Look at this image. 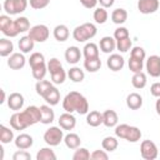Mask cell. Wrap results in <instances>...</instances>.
<instances>
[{
    "instance_id": "6da1fadb",
    "label": "cell",
    "mask_w": 160,
    "mask_h": 160,
    "mask_svg": "<svg viewBox=\"0 0 160 160\" xmlns=\"http://www.w3.org/2000/svg\"><path fill=\"white\" fill-rule=\"evenodd\" d=\"M41 120L40 108L35 105L28 106L24 111L15 112L10 116V126L14 130H24Z\"/></svg>"
},
{
    "instance_id": "7a4b0ae2",
    "label": "cell",
    "mask_w": 160,
    "mask_h": 160,
    "mask_svg": "<svg viewBox=\"0 0 160 160\" xmlns=\"http://www.w3.org/2000/svg\"><path fill=\"white\" fill-rule=\"evenodd\" d=\"M62 109L68 112L76 111L80 115H85L89 112V102L82 94L78 91H70L62 100Z\"/></svg>"
},
{
    "instance_id": "3957f363",
    "label": "cell",
    "mask_w": 160,
    "mask_h": 160,
    "mask_svg": "<svg viewBox=\"0 0 160 160\" xmlns=\"http://www.w3.org/2000/svg\"><path fill=\"white\" fill-rule=\"evenodd\" d=\"M115 135L120 139H125L129 142H138L141 139V131L136 126H131L128 124H120L115 126Z\"/></svg>"
},
{
    "instance_id": "277c9868",
    "label": "cell",
    "mask_w": 160,
    "mask_h": 160,
    "mask_svg": "<svg viewBox=\"0 0 160 160\" xmlns=\"http://www.w3.org/2000/svg\"><path fill=\"white\" fill-rule=\"evenodd\" d=\"M98 32V29L91 22H84L79 26H76L72 31V38L78 42H85L90 39H92Z\"/></svg>"
},
{
    "instance_id": "5b68a950",
    "label": "cell",
    "mask_w": 160,
    "mask_h": 160,
    "mask_svg": "<svg viewBox=\"0 0 160 160\" xmlns=\"http://www.w3.org/2000/svg\"><path fill=\"white\" fill-rule=\"evenodd\" d=\"M48 70L50 72V76H51V81L54 84H62L66 79V72L60 62L59 59L56 58H52L49 60L48 62Z\"/></svg>"
},
{
    "instance_id": "8992f818",
    "label": "cell",
    "mask_w": 160,
    "mask_h": 160,
    "mask_svg": "<svg viewBox=\"0 0 160 160\" xmlns=\"http://www.w3.org/2000/svg\"><path fill=\"white\" fill-rule=\"evenodd\" d=\"M64 129L58 126H50L44 132V141L49 146H58L64 140Z\"/></svg>"
},
{
    "instance_id": "52a82bcc",
    "label": "cell",
    "mask_w": 160,
    "mask_h": 160,
    "mask_svg": "<svg viewBox=\"0 0 160 160\" xmlns=\"http://www.w3.org/2000/svg\"><path fill=\"white\" fill-rule=\"evenodd\" d=\"M28 4V0H5L2 8L8 15H18L26 10Z\"/></svg>"
},
{
    "instance_id": "ba28073f",
    "label": "cell",
    "mask_w": 160,
    "mask_h": 160,
    "mask_svg": "<svg viewBox=\"0 0 160 160\" xmlns=\"http://www.w3.org/2000/svg\"><path fill=\"white\" fill-rule=\"evenodd\" d=\"M0 30L8 38H15L19 35L15 21L11 20L9 15H1L0 16Z\"/></svg>"
},
{
    "instance_id": "9c48e42d",
    "label": "cell",
    "mask_w": 160,
    "mask_h": 160,
    "mask_svg": "<svg viewBox=\"0 0 160 160\" xmlns=\"http://www.w3.org/2000/svg\"><path fill=\"white\" fill-rule=\"evenodd\" d=\"M35 42H44L49 39V35H50V31H49V28L44 24H38V25H34L32 28H30L29 30V34H28Z\"/></svg>"
},
{
    "instance_id": "30bf717a",
    "label": "cell",
    "mask_w": 160,
    "mask_h": 160,
    "mask_svg": "<svg viewBox=\"0 0 160 160\" xmlns=\"http://www.w3.org/2000/svg\"><path fill=\"white\" fill-rule=\"evenodd\" d=\"M140 154L141 158L145 160H155L158 158V146L151 140H142L140 145Z\"/></svg>"
},
{
    "instance_id": "8fae6325",
    "label": "cell",
    "mask_w": 160,
    "mask_h": 160,
    "mask_svg": "<svg viewBox=\"0 0 160 160\" xmlns=\"http://www.w3.org/2000/svg\"><path fill=\"white\" fill-rule=\"evenodd\" d=\"M146 71L152 78L160 76V56L159 55H150L145 64Z\"/></svg>"
},
{
    "instance_id": "7c38bea8",
    "label": "cell",
    "mask_w": 160,
    "mask_h": 160,
    "mask_svg": "<svg viewBox=\"0 0 160 160\" xmlns=\"http://www.w3.org/2000/svg\"><path fill=\"white\" fill-rule=\"evenodd\" d=\"M159 6H160L159 0H139L138 1V10L144 15L156 12Z\"/></svg>"
},
{
    "instance_id": "4fadbf2b",
    "label": "cell",
    "mask_w": 160,
    "mask_h": 160,
    "mask_svg": "<svg viewBox=\"0 0 160 160\" xmlns=\"http://www.w3.org/2000/svg\"><path fill=\"white\" fill-rule=\"evenodd\" d=\"M26 59L24 56V52H12L8 59V66L12 70H20L25 66Z\"/></svg>"
},
{
    "instance_id": "5bb4252c",
    "label": "cell",
    "mask_w": 160,
    "mask_h": 160,
    "mask_svg": "<svg viewBox=\"0 0 160 160\" xmlns=\"http://www.w3.org/2000/svg\"><path fill=\"white\" fill-rule=\"evenodd\" d=\"M58 121H59V126L62 128L64 130H72L76 125V118L72 115V112H68V111L61 114Z\"/></svg>"
},
{
    "instance_id": "9a60e30c",
    "label": "cell",
    "mask_w": 160,
    "mask_h": 160,
    "mask_svg": "<svg viewBox=\"0 0 160 160\" xmlns=\"http://www.w3.org/2000/svg\"><path fill=\"white\" fill-rule=\"evenodd\" d=\"M106 65L111 71H119L124 68L125 60L120 54H111L106 60Z\"/></svg>"
},
{
    "instance_id": "2e32d148",
    "label": "cell",
    "mask_w": 160,
    "mask_h": 160,
    "mask_svg": "<svg viewBox=\"0 0 160 160\" xmlns=\"http://www.w3.org/2000/svg\"><path fill=\"white\" fill-rule=\"evenodd\" d=\"M14 142H15V146H16L19 150H28V149H30V148L32 146L34 139H32V136L29 135V134H20V135H18V136L15 138Z\"/></svg>"
},
{
    "instance_id": "e0dca14e",
    "label": "cell",
    "mask_w": 160,
    "mask_h": 160,
    "mask_svg": "<svg viewBox=\"0 0 160 160\" xmlns=\"http://www.w3.org/2000/svg\"><path fill=\"white\" fill-rule=\"evenodd\" d=\"M24 96L20 94V92H11L8 98V106L11 109V110H21L22 106H24Z\"/></svg>"
},
{
    "instance_id": "ac0fdd59",
    "label": "cell",
    "mask_w": 160,
    "mask_h": 160,
    "mask_svg": "<svg viewBox=\"0 0 160 160\" xmlns=\"http://www.w3.org/2000/svg\"><path fill=\"white\" fill-rule=\"evenodd\" d=\"M41 98H44V100H45L50 106L58 105L59 101H60V91L58 90V88H55V86L52 85V86H50V88L45 91V94H44Z\"/></svg>"
},
{
    "instance_id": "d6986e66",
    "label": "cell",
    "mask_w": 160,
    "mask_h": 160,
    "mask_svg": "<svg viewBox=\"0 0 160 160\" xmlns=\"http://www.w3.org/2000/svg\"><path fill=\"white\" fill-rule=\"evenodd\" d=\"M99 48L105 54L112 52L116 49V40H115V38H112V36H104L100 40V42H99Z\"/></svg>"
},
{
    "instance_id": "ffe728a7",
    "label": "cell",
    "mask_w": 160,
    "mask_h": 160,
    "mask_svg": "<svg viewBox=\"0 0 160 160\" xmlns=\"http://www.w3.org/2000/svg\"><path fill=\"white\" fill-rule=\"evenodd\" d=\"M80 58H81V51L78 46H69L66 50H65V60L69 62V64H78L80 61Z\"/></svg>"
},
{
    "instance_id": "44dd1931",
    "label": "cell",
    "mask_w": 160,
    "mask_h": 160,
    "mask_svg": "<svg viewBox=\"0 0 160 160\" xmlns=\"http://www.w3.org/2000/svg\"><path fill=\"white\" fill-rule=\"evenodd\" d=\"M126 106L130 110H139L142 106V98L138 92H130L126 96Z\"/></svg>"
},
{
    "instance_id": "7402d4cb",
    "label": "cell",
    "mask_w": 160,
    "mask_h": 160,
    "mask_svg": "<svg viewBox=\"0 0 160 160\" xmlns=\"http://www.w3.org/2000/svg\"><path fill=\"white\" fill-rule=\"evenodd\" d=\"M52 35L55 38V40H58L59 42H64L69 39V35H70V31H69V28L64 24H60V25H56L54 28V31H52Z\"/></svg>"
},
{
    "instance_id": "603a6c76",
    "label": "cell",
    "mask_w": 160,
    "mask_h": 160,
    "mask_svg": "<svg viewBox=\"0 0 160 160\" xmlns=\"http://www.w3.org/2000/svg\"><path fill=\"white\" fill-rule=\"evenodd\" d=\"M118 121H119V118L114 110L109 109L102 112V124L106 128H115L118 125Z\"/></svg>"
},
{
    "instance_id": "cb8c5ba5",
    "label": "cell",
    "mask_w": 160,
    "mask_h": 160,
    "mask_svg": "<svg viewBox=\"0 0 160 160\" xmlns=\"http://www.w3.org/2000/svg\"><path fill=\"white\" fill-rule=\"evenodd\" d=\"M40 112H41L40 122L48 125V124H51L55 120V112H54V110L49 105H41L40 106Z\"/></svg>"
},
{
    "instance_id": "d4e9b609",
    "label": "cell",
    "mask_w": 160,
    "mask_h": 160,
    "mask_svg": "<svg viewBox=\"0 0 160 160\" xmlns=\"http://www.w3.org/2000/svg\"><path fill=\"white\" fill-rule=\"evenodd\" d=\"M86 122H88V125H90L92 128L101 125L102 124V112H100L98 110H92V111L88 112L86 114Z\"/></svg>"
},
{
    "instance_id": "484cf974",
    "label": "cell",
    "mask_w": 160,
    "mask_h": 160,
    "mask_svg": "<svg viewBox=\"0 0 160 160\" xmlns=\"http://www.w3.org/2000/svg\"><path fill=\"white\" fill-rule=\"evenodd\" d=\"M64 142H65L66 148H69V149H71V150H75V149H78V148L80 146L81 139H80V136H79L78 134H75V132H69L68 135L64 136Z\"/></svg>"
},
{
    "instance_id": "4316f807",
    "label": "cell",
    "mask_w": 160,
    "mask_h": 160,
    "mask_svg": "<svg viewBox=\"0 0 160 160\" xmlns=\"http://www.w3.org/2000/svg\"><path fill=\"white\" fill-rule=\"evenodd\" d=\"M18 45H19V50H20L21 52L28 54V52H30V51L34 49L35 41H34L29 35H25V36L20 38V40H19V42H18Z\"/></svg>"
},
{
    "instance_id": "83f0119b",
    "label": "cell",
    "mask_w": 160,
    "mask_h": 160,
    "mask_svg": "<svg viewBox=\"0 0 160 160\" xmlns=\"http://www.w3.org/2000/svg\"><path fill=\"white\" fill-rule=\"evenodd\" d=\"M111 20L114 24L116 25H121L124 24L126 20H128V11L122 8H119V9H115L112 12H111Z\"/></svg>"
},
{
    "instance_id": "f1b7e54d",
    "label": "cell",
    "mask_w": 160,
    "mask_h": 160,
    "mask_svg": "<svg viewBox=\"0 0 160 160\" xmlns=\"http://www.w3.org/2000/svg\"><path fill=\"white\" fill-rule=\"evenodd\" d=\"M82 54L85 59H95L99 58V46L95 42H88L85 44L82 49Z\"/></svg>"
},
{
    "instance_id": "f546056e",
    "label": "cell",
    "mask_w": 160,
    "mask_h": 160,
    "mask_svg": "<svg viewBox=\"0 0 160 160\" xmlns=\"http://www.w3.org/2000/svg\"><path fill=\"white\" fill-rule=\"evenodd\" d=\"M14 51V44L11 40H8L5 38L0 39V56L6 58L10 56Z\"/></svg>"
},
{
    "instance_id": "4dcf8cb0",
    "label": "cell",
    "mask_w": 160,
    "mask_h": 160,
    "mask_svg": "<svg viewBox=\"0 0 160 160\" xmlns=\"http://www.w3.org/2000/svg\"><path fill=\"white\" fill-rule=\"evenodd\" d=\"M68 76L71 81L74 82H81L84 79H85V72L84 70H81L80 68L78 66H72L70 68V70L68 71Z\"/></svg>"
},
{
    "instance_id": "1f68e13d",
    "label": "cell",
    "mask_w": 160,
    "mask_h": 160,
    "mask_svg": "<svg viewBox=\"0 0 160 160\" xmlns=\"http://www.w3.org/2000/svg\"><path fill=\"white\" fill-rule=\"evenodd\" d=\"M146 75H145V72H142V71H139V72H134V75H132V78H131V84H132V86L135 88V89H142V88H145V85H146Z\"/></svg>"
},
{
    "instance_id": "d6a6232c",
    "label": "cell",
    "mask_w": 160,
    "mask_h": 160,
    "mask_svg": "<svg viewBox=\"0 0 160 160\" xmlns=\"http://www.w3.org/2000/svg\"><path fill=\"white\" fill-rule=\"evenodd\" d=\"M84 68H85V70H88L89 72H96V71L101 68V60H100V58L85 59V60H84Z\"/></svg>"
},
{
    "instance_id": "836d02e7",
    "label": "cell",
    "mask_w": 160,
    "mask_h": 160,
    "mask_svg": "<svg viewBox=\"0 0 160 160\" xmlns=\"http://www.w3.org/2000/svg\"><path fill=\"white\" fill-rule=\"evenodd\" d=\"M101 146H102V149H104L105 151H114V150L118 149L119 141H118V139L114 138V136H106V138H104V140L101 141Z\"/></svg>"
},
{
    "instance_id": "e575fe53",
    "label": "cell",
    "mask_w": 160,
    "mask_h": 160,
    "mask_svg": "<svg viewBox=\"0 0 160 160\" xmlns=\"http://www.w3.org/2000/svg\"><path fill=\"white\" fill-rule=\"evenodd\" d=\"M92 18H94V20H95L96 24H105L106 20H108V18H109V14H108V11H106L105 8L100 6V8H96L94 10Z\"/></svg>"
},
{
    "instance_id": "d590c367",
    "label": "cell",
    "mask_w": 160,
    "mask_h": 160,
    "mask_svg": "<svg viewBox=\"0 0 160 160\" xmlns=\"http://www.w3.org/2000/svg\"><path fill=\"white\" fill-rule=\"evenodd\" d=\"M14 140V131L5 125H0V141L2 144H9Z\"/></svg>"
},
{
    "instance_id": "8d00e7d4",
    "label": "cell",
    "mask_w": 160,
    "mask_h": 160,
    "mask_svg": "<svg viewBox=\"0 0 160 160\" xmlns=\"http://www.w3.org/2000/svg\"><path fill=\"white\" fill-rule=\"evenodd\" d=\"M36 160H56V155L51 148H42L38 151Z\"/></svg>"
},
{
    "instance_id": "74e56055",
    "label": "cell",
    "mask_w": 160,
    "mask_h": 160,
    "mask_svg": "<svg viewBox=\"0 0 160 160\" xmlns=\"http://www.w3.org/2000/svg\"><path fill=\"white\" fill-rule=\"evenodd\" d=\"M14 21H15V25H16V29H18L19 34H22V32H26V31L30 30V21L28 20V18L20 16V18L15 19Z\"/></svg>"
},
{
    "instance_id": "f35d334b",
    "label": "cell",
    "mask_w": 160,
    "mask_h": 160,
    "mask_svg": "<svg viewBox=\"0 0 160 160\" xmlns=\"http://www.w3.org/2000/svg\"><path fill=\"white\" fill-rule=\"evenodd\" d=\"M31 71H32L34 79H36V80H42V79L45 78L46 72H48V65H46V62L40 64V65H38V66L31 68Z\"/></svg>"
},
{
    "instance_id": "ab89813d",
    "label": "cell",
    "mask_w": 160,
    "mask_h": 160,
    "mask_svg": "<svg viewBox=\"0 0 160 160\" xmlns=\"http://www.w3.org/2000/svg\"><path fill=\"white\" fill-rule=\"evenodd\" d=\"M44 62H45V56L41 52H38V51L36 52H32L30 55V58H29V65H30V68L38 66V65L44 64Z\"/></svg>"
},
{
    "instance_id": "60d3db41",
    "label": "cell",
    "mask_w": 160,
    "mask_h": 160,
    "mask_svg": "<svg viewBox=\"0 0 160 160\" xmlns=\"http://www.w3.org/2000/svg\"><path fill=\"white\" fill-rule=\"evenodd\" d=\"M50 86H52V82H51V81L44 80V79H42V80H38V82H36V85H35L36 94L40 95V96H42V95L45 94V91H46Z\"/></svg>"
},
{
    "instance_id": "b9f144b4",
    "label": "cell",
    "mask_w": 160,
    "mask_h": 160,
    "mask_svg": "<svg viewBox=\"0 0 160 160\" xmlns=\"http://www.w3.org/2000/svg\"><path fill=\"white\" fill-rule=\"evenodd\" d=\"M131 39L130 36L129 38H125V39H121V40H116V49L120 51V52H126L131 49Z\"/></svg>"
},
{
    "instance_id": "7bdbcfd3",
    "label": "cell",
    "mask_w": 160,
    "mask_h": 160,
    "mask_svg": "<svg viewBox=\"0 0 160 160\" xmlns=\"http://www.w3.org/2000/svg\"><path fill=\"white\" fill-rule=\"evenodd\" d=\"M90 152H89V150L86 149V148H78V149H75V152H74V155H72V159L74 160H89L90 159Z\"/></svg>"
},
{
    "instance_id": "ee69618b",
    "label": "cell",
    "mask_w": 160,
    "mask_h": 160,
    "mask_svg": "<svg viewBox=\"0 0 160 160\" xmlns=\"http://www.w3.org/2000/svg\"><path fill=\"white\" fill-rule=\"evenodd\" d=\"M144 68V61L142 60H138L135 58H131L129 59V70L132 71V72H139L141 71Z\"/></svg>"
},
{
    "instance_id": "f6af8a7d",
    "label": "cell",
    "mask_w": 160,
    "mask_h": 160,
    "mask_svg": "<svg viewBox=\"0 0 160 160\" xmlns=\"http://www.w3.org/2000/svg\"><path fill=\"white\" fill-rule=\"evenodd\" d=\"M130 56L131 58H135V59H138V60H145V58H146V54H145V50L142 49V48H140V46H134L132 49H131V52H130Z\"/></svg>"
},
{
    "instance_id": "bcb514c9",
    "label": "cell",
    "mask_w": 160,
    "mask_h": 160,
    "mask_svg": "<svg viewBox=\"0 0 160 160\" xmlns=\"http://www.w3.org/2000/svg\"><path fill=\"white\" fill-rule=\"evenodd\" d=\"M29 4L35 10H41L50 4V0H29Z\"/></svg>"
},
{
    "instance_id": "7dc6e473",
    "label": "cell",
    "mask_w": 160,
    "mask_h": 160,
    "mask_svg": "<svg viewBox=\"0 0 160 160\" xmlns=\"http://www.w3.org/2000/svg\"><path fill=\"white\" fill-rule=\"evenodd\" d=\"M90 159L91 160H108L109 155L106 154L105 150H94L90 155Z\"/></svg>"
},
{
    "instance_id": "c3c4849f",
    "label": "cell",
    "mask_w": 160,
    "mask_h": 160,
    "mask_svg": "<svg viewBox=\"0 0 160 160\" xmlns=\"http://www.w3.org/2000/svg\"><path fill=\"white\" fill-rule=\"evenodd\" d=\"M114 38L115 40H121V39H125V38H129V30L126 28H118L115 31H114Z\"/></svg>"
},
{
    "instance_id": "681fc988",
    "label": "cell",
    "mask_w": 160,
    "mask_h": 160,
    "mask_svg": "<svg viewBox=\"0 0 160 160\" xmlns=\"http://www.w3.org/2000/svg\"><path fill=\"white\" fill-rule=\"evenodd\" d=\"M12 159L14 160H30L31 159V155L26 150H19V151H16L12 155Z\"/></svg>"
},
{
    "instance_id": "f907efd6",
    "label": "cell",
    "mask_w": 160,
    "mask_h": 160,
    "mask_svg": "<svg viewBox=\"0 0 160 160\" xmlns=\"http://www.w3.org/2000/svg\"><path fill=\"white\" fill-rule=\"evenodd\" d=\"M150 92L155 98H160V82H154L150 86Z\"/></svg>"
},
{
    "instance_id": "816d5d0a",
    "label": "cell",
    "mask_w": 160,
    "mask_h": 160,
    "mask_svg": "<svg viewBox=\"0 0 160 160\" xmlns=\"http://www.w3.org/2000/svg\"><path fill=\"white\" fill-rule=\"evenodd\" d=\"M99 2V0H80V4L86 8V9H92L96 6V4Z\"/></svg>"
},
{
    "instance_id": "f5cc1de1",
    "label": "cell",
    "mask_w": 160,
    "mask_h": 160,
    "mask_svg": "<svg viewBox=\"0 0 160 160\" xmlns=\"http://www.w3.org/2000/svg\"><path fill=\"white\" fill-rule=\"evenodd\" d=\"M114 2H115V0H99V4H100V6H102V8H110V6H112L114 5Z\"/></svg>"
},
{
    "instance_id": "db71d44e",
    "label": "cell",
    "mask_w": 160,
    "mask_h": 160,
    "mask_svg": "<svg viewBox=\"0 0 160 160\" xmlns=\"http://www.w3.org/2000/svg\"><path fill=\"white\" fill-rule=\"evenodd\" d=\"M155 110H156L158 115L160 116V98H158V100H156V102H155Z\"/></svg>"
},
{
    "instance_id": "11a10c76",
    "label": "cell",
    "mask_w": 160,
    "mask_h": 160,
    "mask_svg": "<svg viewBox=\"0 0 160 160\" xmlns=\"http://www.w3.org/2000/svg\"><path fill=\"white\" fill-rule=\"evenodd\" d=\"M5 99H6V95H5V91H4V90H1V100H0V104H2V102L5 101Z\"/></svg>"
}]
</instances>
